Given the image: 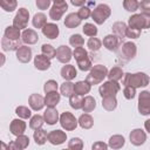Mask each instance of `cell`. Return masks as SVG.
<instances>
[{
  "label": "cell",
  "instance_id": "obj_1",
  "mask_svg": "<svg viewBox=\"0 0 150 150\" xmlns=\"http://www.w3.org/2000/svg\"><path fill=\"white\" fill-rule=\"evenodd\" d=\"M149 81L150 77L145 73H135V74L127 73L122 79V84L131 86L134 88H142V87H146L149 84Z\"/></svg>",
  "mask_w": 150,
  "mask_h": 150
},
{
  "label": "cell",
  "instance_id": "obj_2",
  "mask_svg": "<svg viewBox=\"0 0 150 150\" xmlns=\"http://www.w3.org/2000/svg\"><path fill=\"white\" fill-rule=\"evenodd\" d=\"M107 75H108L107 67L103 64H96V66L91 67L89 74L86 77V81L88 83H90L91 86H95V84L101 83L104 80V77H107Z\"/></svg>",
  "mask_w": 150,
  "mask_h": 150
},
{
  "label": "cell",
  "instance_id": "obj_3",
  "mask_svg": "<svg viewBox=\"0 0 150 150\" xmlns=\"http://www.w3.org/2000/svg\"><path fill=\"white\" fill-rule=\"evenodd\" d=\"M73 55L77 62V66L79 68L82 70V71H87V70H90L91 69V61L89 59V55L87 53V50L81 46V47H76L73 52Z\"/></svg>",
  "mask_w": 150,
  "mask_h": 150
},
{
  "label": "cell",
  "instance_id": "obj_4",
  "mask_svg": "<svg viewBox=\"0 0 150 150\" xmlns=\"http://www.w3.org/2000/svg\"><path fill=\"white\" fill-rule=\"evenodd\" d=\"M110 14H111L110 7L105 4H100L91 12V18H93L94 22H96L97 25H102L110 16Z\"/></svg>",
  "mask_w": 150,
  "mask_h": 150
},
{
  "label": "cell",
  "instance_id": "obj_5",
  "mask_svg": "<svg viewBox=\"0 0 150 150\" xmlns=\"http://www.w3.org/2000/svg\"><path fill=\"white\" fill-rule=\"evenodd\" d=\"M128 25L129 27H134L141 30L143 28H150V14H134L129 18Z\"/></svg>",
  "mask_w": 150,
  "mask_h": 150
},
{
  "label": "cell",
  "instance_id": "obj_6",
  "mask_svg": "<svg viewBox=\"0 0 150 150\" xmlns=\"http://www.w3.org/2000/svg\"><path fill=\"white\" fill-rule=\"evenodd\" d=\"M120 89H121V86L118 84L117 81L108 80V81L103 82V84L100 86L98 93H100L101 97H105V96H116V94L120 91Z\"/></svg>",
  "mask_w": 150,
  "mask_h": 150
},
{
  "label": "cell",
  "instance_id": "obj_7",
  "mask_svg": "<svg viewBox=\"0 0 150 150\" xmlns=\"http://www.w3.org/2000/svg\"><path fill=\"white\" fill-rule=\"evenodd\" d=\"M28 19H29V12L25 7H21L18 9L14 19H13V26L19 28V29H26L28 25Z\"/></svg>",
  "mask_w": 150,
  "mask_h": 150
},
{
  "label": "cell",
  "instance_id": "obj_8",
  "mask_svg": "<svg viewBox=\"0 0 150 150\" xmlns=\"http://www.w3.org/2000/svg\"><path fill=\"white\" fill-rule=\"evenodd\" d=\"M60 124L61 127L67 130V131H73L76 129L77 124H79V121L75 118V116L69 112V111H64L61 114L60 116Z\"/></svg>",
  "mask_w": 150,
  "mask_h": 150
},
{
  "label": "cell",
  "instance_id": "obj_9",
  "mask_svg": "<svg viewBox=\"0 0 150 150\" xmlns=\"http://www.w3.org/2000/svg\"><path fill=\"white\" fill-rule=\"evenodd\" d=\"M136 53H137L136 45L131 41H128V42H124L121 46V49L118 52V56H121L125 61H129V60H131L136 56Z\"/></svg>",
  "mask_w": 150,
  "mask_h": 150
},
{
  "label": "cell",
  "instance_id": "obj_10",
  "mask_svg": "<svg viewBox=\"0 0 150 150\" xmlns=\"http://www.w3.org/2000/svg\"><path fill=\"white\" fill-rule=\"evenodd\" d=\"M138 111L142 115H150V91L143 90L138 95Z\"/></svg>",
  "mask_w": 150,
  "mask_h": 150
},
{
  "label": "cell",
  "instance_id": "obj_11",
  "mask_svg": "<svg viewBox=\"0 0 150 150\" xmlns=\"http://www.w3.org/2000/svg\"><path fill=\"white\" fill-rule=\"evenodd\" d=\"M67 9H68L67 2H64V4H54L52 6V8L49 9V18L54 21H59L62 18V15L66 13Z\"/></svg>",
  "mask_w": 150,
  "mask_h": 150
},
{
  "label": "cell",
  "instance_id": "obj_12",
  "mask_svg": "<svg viewBox=\"0 0 150 150\" xmlns=\"http://www.w3.org/2000/svg\"><path fill=\"white\" fill-rule=\"evenodd\" d=\"M71 55H73V52H71V49L69 47H67V46H60L56 49L55 57L57 59L59 62L66 64V63H68L71 60Z\"/></svg>",
  "mask_w": 150,
  "mask_h": 150
},
{
  "label": "cell",
  "instance_id": "obj_13",
  "mask_svg": "<svg viewBox=\"0 0 150 150\" xmlns=\"http://www.w3.org/2000/svg\"><path fill=\"white\" fill-rule=\"evenodd\" d=\"M15 56L21 63H28L32 60V49L28 46H21L15 50Z\"/></svg>",
  "mask_w": 150,
  "mask_h": 150
},
{
  "label": "cell",
  "instance_id": "obj_14",
  "mask_svg": "<svg viewBox=\"0 0 150 150\" xmlns=\"http://www.w3.org/2000/svg\"><path fill=\"white\" fill-rule=\"evenodd\" d=\"M129 138H130L131 144L138 146V145L144 144V142L146 141V135H145V132H144L142 129H134V130L130 132Z\"/></svg>",
  "mask_w": 150,
  "mask_h": 150
},
{
  "label": "cell",
  "instance_id": "obj_15",
  "mask_svg": "<svg viewBox=\"0 0 150 150\" xmlns=\"http://www.w3.org/2000/svg\"><path fill=\"white\" fill-rule=\"evenodd\" d=\"M120 41H121V38H118L115 34H109V35L104 36V39H103V46L108 50L115 52V50H117V48L120 46Z\"/></svg>",
  "mask_w": 150,
  "mask_h": 150
},
{
  "label": "cell",
  "instance_id": "obj_16",
  "mask_svg": "<svg viewBox=\"0 0 150 150\" xmlns=\"http://www.w3.org/2000/svg\"><path fill=\"white\" fill-rule=\"evenodd\" d=\"M66 139H67V135L62 130H53L48 134V141L53 145H60V144L64 143Z\"/></svg>",
  "mask_w": 150,
  "mask_h": 150
},
{
  "label": "cell",
  "instance_id": "obj_17",
  "mask_svg": "<svg viewBox=\"0 0 150 150\" xmlns=\"http://www.w3.org/2000/svg\"><path fill=\"white\" fill-rule=\"evenodd\" d=\"M39 40V35L38 33L32 29V28H26L23 29L22 34H21V41L23 43H27V45H34Z\"/></svg>",
  "mask_w": 150,
  "mask_h": 150
},
{
  "label": "cell",
  "instance_id": "obj_18",
  "mask_svg": "<svg viewBox=\"0 0 150 150\" xmlns=\"http://www.w3.org/2000/svg\"><path fill=\"white\" fill-rule=\"evenodd\" d=\"M41 29H42V34H43L46 38L52 39V40H53V39H56V38L59 36V33H60L57 25H55V23H53V22H47Z\"/></svg>",
  "mask_w": 150,
  "mask_h": 150
},
{
  "label": "cell",
  "instance_id": "obj_19",
  "mask_svg": "<svg viewBox=\"0 0 150 150\" xmlns=\"http://www.w3.org/2000/svg\"><path fill=\"white\" fill-rule=\"evenodd\" d=\"M34 66L39 70H47L52 66V62L48 56H46L43 54H39L34 57Z\"/></svg>",
  "mask_w": 150,
  "mask_h": 150
},
{
  "label": "cell",
  "instance_id": "obj_20",
  "mask_svg": "<svg viewBox=\"0 0 150 150\" xmlns=\"http://www.w3.org/2000/svg\"><path fill=\"white\" fill-rule=\"evenodd\" d=\"M28 103H29V107L38 111V110H41L46 104H45V97H42L40 94H32L28 98Z\"/></svg>",
  "mask_w": 150,
  "mask_h": 150
},
{
  "label": "cell",
  "instance_id": "obj_21",
  "mask_svg": "<svg viewBox=\"0 0 150 150\" xmlns=\"http://www.w3.org/2000/svg\"><path fill=\"white\" fill-rule=\"evenodd\" d=\"M9 130L14 136H19L22 135L26 130V122L20 120V118H15L9 124Z\"/></svg>",
  "mask_w": 150,
  "mask_h": 150
},
{
  "label": "cell",
  "instance_id": "obj_22",
  "mask_svg": "<svg viewBox=\"0 0 150 150\" xmlns=\"http://www.w3.org/2000/svg\"><path fill=\"white\" fill-rule=\"evenodd\" d=\"M28 145H29V138H28V136L22 134V135L16 136V139L13 143H9L8 148L15 149V150H22V149H26Z\"/></svg>",
  "mask_w": 150,
  "mask_h": 150
},
{
  "label": "cell",
  "instance_id": "obj_23",
  "mask_svg": "<svg viewBox=\"0 0 150 150\" xmlns=\"http://www.w3.org/2000/svg\"><path fill=\"white\" fill-rule=\"evenodd\" d=\"M43 118H45V122L49 125L55 124L60 120L57 110L55 108H52V107H47V109L43 112Z\"/></svg>",
  "mask_w": 150,
  "mask_h": 150
},
{
  "label": "cell",
  "instance_id": "obj_24",
  "mask_svg": "<svg viewBox=\"0 0 150 150\" xmlns=\"http://www.w3.org/2000/svg\"><path fill=\"white\" fill-rule=\"evenodd\" d=\"M1 47L5 52L16 50L19 47H21V42H20V40H9L8 38H6L4 35L2 40H1Z\"/></svg>",
  "mask_w": 150,
  "mask_h": 150
},
{
  "label": "cell",
  "instance_id": "obj_25",
  "mask_svg": "<svg viewBox=\"0 0 150 150\" xmlns=\"http://www.w3.org/2000/svg\"><path fill=\"white\" fill-rule=\"evenodd\" d=\"M60 74H61V77L64 79L66 81H71L77 75V71H76V69H75L74 66H71V64H64L61 68Z\"/></svg>",
  "mask_w": 150,
  "mask_h": 150
},
{
  "label": "cell",
  "instance_id": "obj_26",
  "mask_svg": "<svg viewBox=\"0 0 150 150\" xmlns=\"http://www.w3.org/2000/svg\"><path fill=\"white\" fill-rule=\"evenodd\" d=\"M81 18L79 16V14L77 13H69L67 16H66V19H64V26L67 27V28H76L77 26H80V23H81Z\"/></svg>",
  "mask_w": 150,
  "mask_h": 150
},
{
  "label": "cell",
  "instance_id": "obj_27",
  "mask_svg": "<svg viewBox=\"0 0 150 150\" xmlns=\"http://www.w3.org/2000/svg\"><path fill=\"white\" fill-rule=\"evenodd\" d=\"M90 88H91V84L88 83L87 81H79L74 83V93L81 96L88 94L90 91Z\"/></svg>",
  "mask_w": 150,
  "mask_h": 150
},
{
  "label": "cell",
  "instance_id": "obj_28",
  "mask_svg": "<svg viewBox=\"0 0 150 150\" xmlns=\"http://www.w3.org/2000/svg\"><path fill=\"white\" fill-rule=\"evenodd\" d=\"M60 102V94L56 91H50V93H47L46 96H45V104L47 107H52L54 108L57 103Z\"/></svg>",
  "mask_w": 150,
  "mask_h": 150
},
{
  "label": "cell",
  "instance_id": "obj_29",
  "mask_svg": "<svg viewBox=\"0 0 150 150\" xmlns=\"http://www.w3.org/2000/svg\"><path fill=\"white\" fill-rule=\"evenodd\" d=\"M127 28H128V26H127L123 21H117V22H115V23L112 25V27H111L112 33H114L115 35H117L118 38H121V39H123V38L125 36V34H127Z\"/></svg>",
  "mask_w": 150,
  "mask_h": 150
},
{
  "label": "cell",
  "instance_id": "obj_30",
  "mask_svg": "<svg viewBox=\"0 0 150 150\" xmlns=\"http://www.w3.org/2000/svg\"><path fill=\"white\" fill-rule=\"evenodd\" d=\"M102 107L107 111H112L117 107V100L116 96H105L102 97Z\"/></svg>",
  "mask_w": 150,
  "mask_h": 150
},
{
  "label": "cell",
  "instance_id": "obj_31",
  "mask_svg": "<svg viewBox=\"0 0 150 150\" xmlns=\"http://www.w3.org/2000/svg\"><path fill=\"white\" fill-rule=\"evenodd\" d=\"M124 143H125V139L122 135H114L109 138L108 145L111 149H121L124 145Z\"/></svg>",
  "mask_w": 150,
  "mask_h": 150
},
{
  "label": "cell",
  "instance_id": "obj_32",
  "mask_svg": "<svg viewBox=\"0 0 150 150\" xmlns=\"http://www.w3.org/2000/svg\"><path fill=\"white\" fill-rule=\"evenodd\" d=\"M79 125L82 129H90L94 125V118L89 115V114H82L79 117Z\"/></svg>",
  "mask_w": 150,
  "mask_h": 150
},
{
  "label": "cell",
  "instance_id": "obj_33",
  "mask_svg": "<svg viewBox=\"0 0 150 150\" xmlns=\"http://www.w3.org/2000/svg\"><path fill=\"white\" fill-rule=\"evenodd\" d=\"M123 76H124V73H123L122 68H120V67H117V66L112 67V68L108 71V75H107L108 80L117 81V82H118L120 80H122V79H123Z\"/></svg>",
  "mask_w": 150,
  "mask_h": 150
},
{
  "label": "cell",
  "instance_id": "obj_34",
  "mask_svg": "<svg viewBox=\"0 0 150 150\" xmlns=\"http://www.w3.org/2000/svg\"><path fill=\"white\" fill-rule=\"evenodd\" d=\"M33 138H34V141H35V143H36L38 145H42V144H45L46 141L48 139V134H47L46 130H43V129L40 128V129H36V130L34 131Z\"/></svg>",
  "mask_w": 150,
  "mask_h": 150
},
{
  "label": "cell",
  "instance_id": "obj_35",
  "mask_svg": "<svg viewBox=\"0 0 150 150\" xmlns=\"http://www.w3.org/2000/svg\"><path fill=\"white\" fill-rule=\"evenodd\" d=\"M95 108H96V101H95V98L93 96H86L83 98V105H82L83 112H91Z\"/></svg>",
  "mask_w": 150,
  "mask_h": 150
},
{
  "label": "cell",
  "instance_id": "obj_36",
  "mask_svg": "<svg viewBox=\"0 0 150 150\" xmlns=\"http://www.w3.org/2000/svg\"><path fill=\"white\" fill-rule=\"evenodd\" d=\"M5 36L8 38L9 40H20L21 33H20L19 28H16L14 26H8L5 29Z\"/></svg>",
  "mask_w": 150,
  "mask_h": 150
},
{
  "label": "cell",
  "instance_id": "obj_37",
  "mask_svg": "<svg viewBox=\"0 0 150 150\" xmlns=\"http://www.w3.org/2000/svg\"><path fill=\"white\" fill-rule=\"evenodd\" d=\"M60 91L61 95L66 97H70L74 94V83H71L70 81H64L60 87Z\"/></svg>",
  "mask_w": 150,
  "mask_h": 150
},
{
  "label": "cell",
  "instance_id": "obj_38",
  "mask_svg": "<svg viewBox=\"0 0 150 150\" xmlns=\"http://www.w3.org/2000/svg\"><path fill=\"white\" fill-rule=\"evenodd\" d=\"M32 23L35 28H42L46 23H47V16L43 14V13H36L34 16H33V20H32Z\"/></svg>",
  "mask_w": 150,
  "mask_h": 150
},
{
  "label": "cell",
  "instance_id": "obj_39",
  "mask_svg": "<svg viewBox=\"0 0 150 150\" xmlns=\"http://www.w3.org/2000/svg\"><path fill=\"white\" fill-rule=\"evenodd\" d=\"M45 123V118L43 116L41 115H34L30 117V121H29V128L33 129V130H36V129H40Z\"/></svg>",
  "mask_w": 150,
  "mask_h": 150
},
{
  "label": "cell",
  "instance_id": "obj_40",
  "mask_svg": "<svg viewBox=\"0 0 150 150\" xmlns=\"http://www.w3.org/2000/svg\"><path fill=\"white\" fill-rule=\"evenodd\" d=\"M69 104L73 109H82V105H83V98L81 95H77V94H73L70 97H69Z\"/></svg>",
  "mask_w": 150,
  "mask_h": 150
},
{
  "label": "cell",
  "instance_id": "obj_41",
  "mask_svg": "<svg viewBox=\"0 0 150 150\" xmlns=\"http://www.w3.org/2000/svg\"><path fill=\"white\" fill-rule=\"evenodd\" d=\"M0 5H1V8L4 11L13 12L14 9H16L18 1L16 0H0Z\"/></svg>",
  "mask_w": 150,
  "mask_h": 150
},
{
  "label": "cell",
  "instance_id": "obj_42",
  "mask_svg": "<svg viewBox=\"0 0 150 150\" xmlns=\"http://www.w3.org/2000/svg\"><path fill=\"white\" fill-rule=\"evenodd\" d=\"M15 114H16L20 118L26 120V118H29V117H30L32 111H30V109H28V108L25 107V105H19V107L15 108Z\"/></svg>",
  "mask_w": 150,
  "mask_h": 150
},
{
  "label": "cell",
  "instance_id": "obj_43",
  "mask_svg": "<svg viewBox=\"0 0 150 150\" xmlns=\"http://www.w3.org/2000/svg\"><path fill=\"white\" fill-rule=\"evenodd\" d=\"M123 8L128 12H136L139 8V2L137 0H123Z\"/></svg>",
  "mask_w": 150,
  "mask_h": 150
},
{
  "label": "cell",
  "instance_id": "obj_44",
  "mask_svg": "<svg viewBox=\"0 0 150 150\" xmlns=\"http://www.w3.org/2000/svg\"><path fill=\"white\" fill-rule=\"evenodd\" d=\"M87 46H88V48H89L91 52H97V50L102 47V42H101V40H100V39H97V38H95V36H93V38H90V39L88 40Z\"/></svg>",
  "mask_w": 150,
  "mask_h": 150
},
{
  "label": "cell",
  "instance_id": "obj_45",
  "mask_svg": "<svg viewBox=\"0 0 150 150\" xmlns=\"http://www.w3.org/2000/svg\"><path fill=\"white\" fill-rule=\"evenodd\" d=\"M41 52H42L43 55L48 56L49 59H53V57H55V55H56V49H55L52 45H48V43L42 45V47H41Z\"/></svg>",
  "mask_w": 150,
  "mask_h": 150
},
{
  "label": "cell",
  "instance_id": "obj_46",
  "mask_svg": "<svg viewBox=\"0 0 150 150\" xmlns=\"http://www.w3.org/2000/svg\"><path fill=\"white\" fill-rule=\"evenodd\" d=\"M82 30H83V33H84L86 35H88V36H90V38L96 36V34H97V28H96V26H95L94 23H89V22L84 23Z\"/></svg>",
  "mask_w": 150,
  "mask_h": 150
},
{
  "label": "cell",
  "instance_id": "obj_47",
  "mask_svg": "<svg viewBox=\"0 0 150 150\" xmlns=\"http://www.w3.org/2000/svg\"><path fill=\"white\" fill-rule=\"evenodd\" d=\"M68 148L71 150H81L83 148V141L79 137H73L68 142Z\"/></svg>",
  "mask_w": 150,
  "mask_h": 150
},
{
  "label": "cell",
  "instance_id": "obj_48",
  "mask_svg": "<svg viewBox=\"0 0 150 150\" xmlns=\"http://www.w3.org/2000/svg\"><path fill=\"white\" fill-rule=\"evenodd\" d=\"M69 43H70V46H73V47H81V46H83V43H84V39L80 35V34H73L70 38H69Z\"/></svg>",
  "mask_w": 150,
  "mask_h": 150
},
{
  "label": "cell",
  "instance_id": "obj_49",
  "mask_svg": "<svg viewBox=\"0 0 150 150\" xmlns=\"http://www.w3.org/2000/svg\"><path fill=\"white\" fill-rule=\"evenodd\" d=\"M123 95L127 100H132L136 96V88H134L131 86H124Z\"/></svg>",
  "mask_w": 150,
  "mask_h": 150
},
{
  "label": "cell",
  "instance_id": "obj_50",
  "mask_svg": "<svg viewBox=\"0 0 150 150\" xmlns=\"http://www.w3.org/2000/svg\"><path fill=\"white\" fill-rule=\"evenodd\" d=\"M43 90L46 94L50 93V91H56L57 90V82L54 80H48L43 86Z\"/></svg>",
  "mask_w": 150,
  "mask_h": 150
},
{
  "label": "cell",
  "instance_id": "obj_51",
  "mask_svg": "<svg viewBox=\"0 0 150 150\" xmlns=\"http://www.w3.org/2000/svg\"><path fill=\"white\" fill-rule=\"evenodd\" d=\"M141 35V29H137V28H134V27H129L127 28V34L125 36L129 38V39H138Z\"/></svg>",
  "mask_w": 150,
  "mask_h": 150
},
{
  "label": "cell",
  "instance_id": "obj_52",
  "mask_svg": "<svg viewBox=\"0 0 150 150\" xmlns=\"http://www.w3.org/2000/svg\"><path fill=\"white\" fill-rule=\"evenodd\" d=\"M77 14H79V16L81 18V20H86V19H88L90 15H91V12H90V8L89 7H81L80 9H79V12H77Z\"/></svg>",
  "mask_w": 150,
  "mask_h": 150
},
{
  "label": "cell",
  "instance_id": "obj_53",
  "mask_svg": "<svg viewBox=\"0 0 150 150\" xmlns=\"http://www.w3.org/2000/svg\"><path fill=\"white\" fill-rule=\"evenodd\" d=\"M139 9L144 14H150V0H142L139 2Z\"/></svg>",
  "mask_w": 150,
  "mask_h": 150
},
{
  "label": "cell",
  "instance_id": "obj_54",
  "mask_svg": "<svg viewBox=\"0 0 150 150\" xmlns=\"http://www.w3.org/2000/svg\"><path fill=\"white\" fill-rule=\"evenodd\" d=\"M50 2H52V0H36L35 5H36V7L39 9L45 11V9H47L50 6Z\"/></svg>",
  "mask_w": 150,
  "mask_h": 150
},
{
  "label": "cell",
  "instance_id": "obj_55",
  "mask_svg": "<svg viewBox=\"0 0 150 150\" xmlns=\"http://www.w3.org/2000/svg\"><path fill=\"white\" fill-rule=\"evenodd\" d=\"M108 144L107 143H103V142H95L93 145H91V149L93 150H105L108 149Z\"/></svg>",
  "mask_w": 150,
  "mask_h": 150
},
{
  "label": "cell",
  "instance_id": "obj_56",
  "mask_svg": "<svg viewBox=\"0 0 150 150\" xmlns=\"http://www.w3.org/2000/svg\"><path fill=\"white\" fill-rule=\"evenodd\" d=\"M70 2H71V5H73V6L82 7V6L87 2V0H70Z\"/></svg>",
  "mask_w": 150,
  "mask_h": 150
},
{
  "label": "cell",
  "instance_id": "obj_57",
  "mask_svg": "<svg viewBox=\"0 0 150 150\" xmlns=\"http://www.w3.org/2000/svg\"><path fill=\"white\" fill-rule=\"evenodd\" d=\"M144 128H145V130H146L148 132H150V118L144 122Z\"/></svg>",
  "mask_w": 150,
  "mask_h": 150
},
{
  "label": "cell",
  "instance_id": "obj_58",
  "mask_svg": "<svg viewBox=\"0 0 150 150\" xmlns=\"http://www.w3.org/2000/svg\"><path fill=\"white\" fill-rule=\"evenodd\" d=\"M54 4H64L66 0H52Z\"/></svg>",
  "mask_w": 150,
  "mask_h": 150
}]
</instances>
